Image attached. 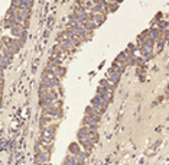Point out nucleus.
Instances as JSON below:
<instances>
[{
  "mask_svg": "<svg viewBox=\"0 0 169 165\" xmlns=\"http://www.w3.org/2000/svg\"><path fill=\"white\" fill-rule=\"evenodd\" d=\"M85 115L90 116V117H93V119H95L97 122H100V119H101V113H98L94 107H90V106L85 109Z\"/></svg>",
  "mask_w": 169,
  "mask_h": 165,
  "instance_id": "f257e3e1",
  "label": "nucleus"
},
{
  "mask_svg": "<svg viewBox=\"0 0 169 165\" xmlns=\"http://www.w3.org/2000/svg\"><path fill=\"white\" fill-rule=\"evenodd\" d=\"M35 159H36L38 164L41 165V164H43V162H48V161H49V155H48V152L42 151V152H38V154H36Z\"/></svg>",
  "mask_w": 169,
  "mask_h": 165,
  "instance_id": "f03ea898",
  "label": "nucleus"
},
{
  "mask_svg": "<svg viewBox=\"0 0 169 165\" xmlns=\"http://www.w3.org/2000/svg\"><path fill=\"white\" fill-rule=\"evenodd\" d=\"M52 120H54V117H51V116H46V115H45V116H42V117H41V125L46 128Z\"/></svg>",
  "mask_w": 169,
  "mask_h": 165,
  "instance_id": "7ed1b4c3",
  "label": "nucleus"
},
{
  "mask_svg": "<svg viewBox=\"0 0 169 165\" xmlns=\"http://www.w3.org/2000/svg\"><path fill=\"white\" fill-rule=\"evenodd\" d=\"M68 149H69V152H71V154H74L75 157L80 154V146H78V144H71Z\"/></svg>",
  "mask_w": 169,
  "mask_h": 165,
  "instance_id": "20e7f679",
  "label": "nucleus"
},
{
  "mask_svg": "<svg viewBox=\"0 0 169 165\" xmlns=\"http://www.w3.org/2000/svg\"><path fill=\"white\" fill-rule=\"evenodd\" d=\"M75 158L74 157H67L65 159H64V162H62V165H75Z\"/></svg>",
  "mask_w": 169,
  "mask_h": 165,
  "instance_id": "39448f33",
  "label": "nucleus"
}]
</instances>
